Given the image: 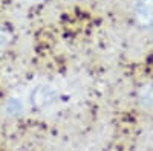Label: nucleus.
Wrapping results in <instances>:
<instances>
[{
    "mask_svg": "<svg viewBox=\"0 0 153 151\" xmlns=\"http://www.w3.org/2000/svg\"><path fill=\"white\" fill-rule=\"evenodd\" d=\"M58 90L52 84H38L35 89L31 92V96H29V101L31 104L37 108H46L49 105H52L57 102L58 99Z\"/></svg>",
    "mask_w": 153,
    "mask_h": 151,
    "instance_id": "obj_1",
    "label": "nucleus"
},
{
    "mask_svg": "<svg viewBox=\"0 0 153 151\" xmlns=\"http://www.w3.org/2000/svg\"><path fill=\"white\" fill-rule=\"evenodd\" d=\"M136 20L147 28H153V0H139L135 6Z\"/></svg>",
    "mask_w": 153,
    "mask_h": 151,
    "instance_id": "obj_2",
    "label": "nucleus"
},
{
    "mask_svg": "<svg viewBox=\"0 0 153 151\" xmlns=\"http://www.w3.org/2000/svg\"><path fill=\"white\" fill-rule=\"evenodd\" d=\"M138 101L143 107H153V84H144L138 90Z\"/></svg>",
    "mask_w": 153,
    "mask_h": 151,
    "instance_id": "obj_3",
    "label": "nucleus"
},
{
    "mask_svg": "<svg viewBox=\"0 0 153 151\" xmlns=\"http://www.w3.org/2000/svg\"><path fill=\"white\" fill-rule=\"evenodd\" d=\"M25 110V102H23V98L14 95L11 96L6 101V111L9 115H20V113Z\"/></svg>",
    "mask_w": 153,
    "mask_h": 151,
    "instance_id": "obj_4",
    "label": "nucleus"
},
{
    "mask_svg": "<svg viewBox=\"0 0 153 151\" xmlns=\"http://www.w3.org/2000/svg\"><path fill=\"white\" fill-rule=\"evenodd\" d=\"M11 40H12V35H11V32H9L6 28L0 26V50L6 49V47L9 46Z\"/></svg>",
    "mask_w": 153,
    "mask_h": 151,
    "instance_id": "obj_5",
    "label": "nucleus"
}]
</instances>
